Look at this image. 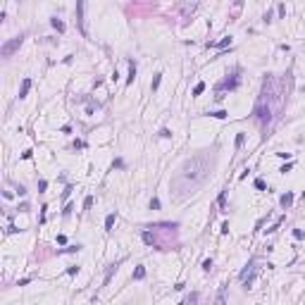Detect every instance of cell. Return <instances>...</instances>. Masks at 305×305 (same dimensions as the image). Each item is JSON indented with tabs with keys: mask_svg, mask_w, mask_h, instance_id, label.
I'll return each instance as SVG.
<instances>
[{
	"mask_svg": "<svg viewBox=\"0 0 305 305\" xmlns=\"http://www.w3.org/2000/svg\"><path fill=\"white\" fill-rule=\"evenodd\" d=\"M215 165H217L215 148H212V150H200V152H196L193 157L184 160L181 167L177 169V174H174L172 181H169L172 198H174L177 203H181V200H186L189 196H193V193L212 177Z\"/></svg>",
	"mask_w": 305,
	"mask_h": 305,
	"instance_id": "1",
	"label": "cell"
},
{
	"mask_svg": "<svg viewBox=\"0 0 305 305\" xmlns=\"http://www.w3.org/2000/svg\"><path fill=\"white\" fill-rule=\"evenodd\" d=\"M19 45H22V36H14V38H10L7 43L0 48V55L2 57H10V55L14 53V50H19Z\"/></svg>",
	"mask_w": 305,
	"mask_h": 305,
	"instance_id": "2",
	"label": "cell"
},
{
	"mask_svg": "<svg viewBox=\"0 0 305 305\" xmlns=\"http://www.w3.org/2000/svg\"><path fill=\"white\" fill-rule=\"evenodd\" d=\"M83 5H86V0H76V19H79L81 31H86V29H83Z\"/></svg>",
	"mask_w": 305,
	"mask_h": 305,
	"instance_id": "3",
	"label": "cell"
},
{
	"mask_svg": "<svg viewBox=\"0 0 305 305\" xmlns=\"http://www.w3.org/2000/svg\"><path fill=\"white\" fill-rule=\"evenodd\" d=\"M117 267H119V262H112V265L108 267V272H105V279H103V286H108V284H110V277L117 272Z\"/></svg>",
	"mask_w": 305,
	"mask_h": 305,
	"instance_id": "4",
	"label": "cell"
},
{
	"mask_svg": "<svg viewBox=\"0 0 305 305\" xmlns=\"http://www.w3.org/2000/svg\"><path fill=\"white\" fill-rule=\"evenodd\" d=\"M29 88H31V79H24L22 81V88H19V98H26Z\"/></svg>",
	"mask_w": 305,
	"mask_h": 305,
	"instance_id": "5",
	"label": "cell"
},
{
	"mask_svg": "<svg viewBox=\"0 0 305 305\" xmlns=\"http://www.w3.org/2000/svg\"><path fill=\"white\" fill-rule=\"evenodd\" d=\"M279 203H281V207H291V203H293V196H291V193H286V196H281V200H279Z\"/></svg>",
	"mask_w": 305,
	"mask_h": 305,
	"instance_id": "6",
	"label": "cell"
},
{
	"mask_svg": "<svg viewBox=\"0 0 305 305\" xmlns=\"http://www.w3.org/2000/svg\"><path fill=\"white\" fill-rule=\"evenodd\" d=\"M112 224H115V215H108V217H105V229L110 231V229H112Z\"/></svg>",
	"mask_w": 305,
	"mask_h": 305,
	"instance_id": "7",
	"label": "cell"
},
{
	"mask_svg": "<svg viewBox=\"0 0 305 305\" xmlns=\"http://www.w3.org/2000/svg\"><path fill=\"white\" fill-rule=\"evenodd\" d=\"M143 277H145V269L138 265V267H136V272H134V279H143Z\"/></svg>",
	"mask_w": 305,
	"mask_h": 305,
	"instance_id": "8",
	"label": "cell"
},
{
	"mask_svg": "<svg viewBox=\"0 0 305 305\" xmlns=\"http://www.w3.org/2000/svg\"><path fill=\"white\" fill-rule=\"evenodd\" d=\"M160 79H162V74H155V79H152V83H150V88H152V91H157V86H160Z\"/></svg>",
	"mask_w": 305,
	"mask_h": 305,
	"instance_id": "9",
	"label": "cell"
},
{
	"mask_svg": "<svg viewBox=\"0 0 305 305\" xmlns=\"http://www.w3.org/2000/svg\"><path fill=\"white\" fill-rule=\"evenodd\" d=\"M203 91H205V83L200 81V83H196V88H193V96H200Z\"/></svg>",
	"mask_w": 305,
	"mask_h": 305,
	"instance_id": "10",
	"label": "cell"
},
{
	"mask_svg": "<svg viewBox=\"0 0 305 305\" xmlns=\"http://www.w3.org/2000/svg\"><path fill=\"white\" fill-rule=\"evenodd\" d=\"M53 26L57 29V31H64V24H62V22H60V19H57V17L53 19Z\"/></svg>",
	"mask_w": 305,
	"mask_h": 305,
	"instance_id": "11",
	"label": "cell"
},
{
	"mask_svg": "<svg viewBox=\"0 0 305 305\" xmlns=\"http://www.w3.org/2000/svg\"><path fill=\"white\" fill-rule=\"evenodd\" d=\"M231 43V38H224V41H219V43H212L215 48H224V45H229Z\"/></svg>",
	"mask_w": 305,
	"mask_h": 305,
	"instance_id": "12",
	"label": "cell"
},
{
	"mask_svg": "<svg viewBox=\"0 0 305 305\" xmlns=\"http://www.w3.org/2000/svg\"><path fill=\"white\" fill-rule=\"evenodd\" d=\"M150 207H152V210H160V200H157V198H152V200H150Z\"/></svg>",
	"mask_w": 305,
	"mask_h": 305,
	"instance_id": "13",
	"label": "cell"
},
{
	"mask_svg": "<svg viewBox=\"0 0 305 305\" xmlns=\"http://www.w3.org/2000/svg\"><path fill=\"white\" fill-rule=\"evenodd\" d=\"M212 117H217V119H224L226 112H224V110H219V112H212Z\"/></svg>",
	"mask_w": 305,
	"mask_h": 305,
	"instance_id": "14",
	"label": "cell"
},
{
	"mask_svg": "<svg viewBox=\"0 0 305 305\" xmlns=\"http://www.w3.org/2000/svg\"><path fill=\"white\" fill-rule=\"evenodd\" d=\"M91 205H93V198H86V200H83V207H86V210H91Z\"/></svg>",
	"mask_w": 305,
	"mask_h": 305,
	"instance_id": "15",
	"label": "cell"
},
{
	"mask_svg": "<svg viewBox=\"0 0 305 305\" xmlns=\"http://www.w3.org/2000/svg\"><path fill=\"white\" fill-rule=\"evenodd\" d=\"M224 203H226V193H224V191H222V196H219V205L224 207Z\"/></svg>",
	"mask_w": 305,
	"mask_h": 305,
	"instance_id": "16",
	"label": "cell"
},
{
	"mask_svg": "<svg viewBox=\"0 0 305 305\" xmlns=\"http://www.w3.org/2000/svg\"><path fill=\"white\" fill-rule=\"evenodd\" d=\"M293 236H296V238H303V236H305V234H303V231H300V229H293Z\"/></svg>",
	"mask_w": 305,
	"mask_h": 305,
	"instance_id": "17",
	"label": "cell"
},
{
	"mask_svg": "<svg viewBox=\"0 0 305 305\" xmlns=\"http://www.w3.org/2000/svg\"><path fill=\"white\" fill-rule=\"evenodd\" d=\"M243 138H246L243 134H238V136H236V145H243Z\"/></svg>",
	"mask_w": 305,
	"mask_h": 305,
	"instance_id": "18",
	"label": "cell"
},
{
	"mask_svg": "<svg viewBox=\"0 0 305 305\" xmlns=\"http://www.w3.org/2000/svg\"><path fill=\"white\" fill-rule=\"evenodd\" d=\"M143 241H145V243H152V236H150V234H148V231L143 234Z\"/></svg>",
	"mask_w": 305,
	"mask_h": 305,
	"instance_id": "19",
	"label": "cell"
}]
</instances>
